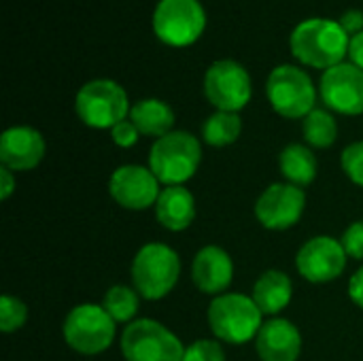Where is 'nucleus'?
Here are the masks:
<instances>
[{
    "instance_id": "nucleus-8",
    "label": "nucleus",
    "mask_w": 363,
    "mask_h": 361,
    "mask_svg": "<svg viewBox=\"0 0 363 361\" xmlns=\"http://www.w3.org/2000/svg\"><path fill=\"white\" fill-rule=\"evenodd\" d=\"M266 96L281 117L304 119L311 111H315L317 89L306 70L294 64H281L268 74Z\"/></svg>"
},
{
    "instance_id": "nucleus-12",
    "label": "nucleus",
    "mask_w": 363,
    "mask_h": 361,
    "mask_svg": "<svg viewBox=\"0 0 363 361\" xmlns=\"http://www.w3.org/2000/svg\"><path fill=\"white\" fill-rule=\"evenodd\" d=\"M347 251L334 236H315L304 243L296 255V268L308 283L321 285L336 281L347 268Z\"/></svg>"
},
{
    "instance_id": "nucleus-16",
    "label": "nucleus",
    "mask_w": 363,
    "mask_h": 361,
    "mask_svg": "<svg viewBox=\"0 0 363 361\" xmlns=\"http://www.w3.org/2000/svg\"><path fill=\"white\" fill-rule=\"evenodd\" d=\"M191 281L206 296H221L234 281V262L230 253L217 245L202 247L191 262Z\"/></svg>"
},
{
    "instance_id": "nucleus-26",
    "label": "nucleus",
    "mask_w": 363,
    "mask_h": 361,
    "mask_svg": "<svg viewBox=\"0 0 363 361\" xmlns=\"http://www.w3.org/2000/svg\"><path fill=\"white\" fill-rule=\"evenodd\" d=\"M340 166L351 183L363 187V140L351 143L340 155Z\"/></svg>"
},
{
    "instance_id": "nucleus-11",
    "label": "nucleus",
    "mask_w": 363,
    "mask_h": 361,
    "mask_svg": "<svg viewBox=\"0 0 363 361\" xmlns=\"http://www.w3.org/2000/svg\"><path fill=\"white\" fill-rule=\"evenodd\" d=\"M304 209L306 194L302 187L291 183H272L259 194L255 202V217L266 230L285 232L302 219Z\"/></svg>"
},
{
    "instance_id": "nucleus-5",
    "label": "nucleus",
    "mask_w": 363,
    "mask_h": 361,
    "mask_svg": "<svg viewBox=\"0 0 363 361\" xmlns=\"http://www.w3.org/2000/svg\"><path fill=\"white\" fill-rule=\"evenodd\" d=\"M117 334V323L104 311L102 304H79L74 306L62 326L64 343L79 355H100L113 343Z\"/></svg>"
},
{
    "instance_id": "nucleus-2",
    "label": "nucleus",
    "mask_w": 363,
    "mask_h": 361,
    "mask_svg": "<svg viewBox=\"0 0 363 361\" xmlns=\"http://www.w3.org/2000/svg\"><path fill=\"white\" fill-rule=\"evenodd\" d=\"M202 164L200 140L181 130L157 138L149 149V170L164 187L183 185L198 172Z\"/></svg>"
},
{
    "instance_id": "nucleus-21",
    "label": "nucleus",
    "mask_w": 363,
    "mask_h": 361,
    "mask_svg": "<svg viewBox=\"0 0 363 361\" xmlns=\"http://www.w3.org/2000/svg\"><path fill=\"white\" fill-rule=\"evenodd\" d=\"M279 168L285 179V183H291L296 187H306L317 179L319 164L311 147L302 143L287 145L279 155Z\"/></svg>"
},
{
    "instance_id": "nucleus-22",
    "label": "nucleus",
    "mask_w": 363,
    "mask_h": 361,
    "mask_svg": "<svg viewBox=\"0 0 363 361\" xmlns=\"http://www.w3.org/2000/svg\"><path fill=\"white\" fill-rule=\"evenodd\" d=\"M240 132L242 119L230 111H217L202 123V140L211 147H228L238 140Z\"/></svg>"
},
{
    "instance_id": "nucleus-30",
    "label": "nucleus",
    "mask_w": 363,
    "mask_h": 361,
    "mask_svg": "<svg viewBox=\"0 0 363 361\" xmlns=\"http://www.w3.org/2000/svg\"><path fill=\"white\" fill-rule=\"evenodd\" d=\"M338 23L345 28L347 34H351V36L359 34V32H363V11H359V9H349V11H345L342 17L338 19Z\"/></svg>"
},
{
    "instance_id": "nucleus-33",
    "label": "nucleus",
    "mask_w": 363,
    "mask_h": 361,
    "mask_svg": "<svg viewBox=\"0 0 363 361\" xmlns=\"http://www.w3.org/2000/svg\"><path fill=\"white\" fill-rule=\"evenodd\" d=\"M349 55L353 60L355 66H359L363 70V32L351 36V43H349Z\"/></svg>"
},
{
    "instance_id": "nucleus-19",
    "label": "nucleus",
    "mask_w": 363,
    "mask_h": 361,
    "mask_svg": "<svg viewBox=\"0 0 363 361\" xmlns=\"http://www.w3.org/2000/svg\"><path fill=\"white\" fill-rule=\"evenodd\" d=\"M294 296V283L283 270H266L253 285L251 298L264 317H277L285 311Z\"/></svg>"
},
{
    "instance_id": "nucleus-7",
    "label": "nucleus",
    "mask_w": 363,
    "mask_h": 361,
    "mask_svg": "<svg viewBox=\"0 0 363 361\" xmlns=\"http://www.w3.org/2000/svg\"><path fill=\"white\" fill-rule=\"evenodd\" d=\"M125 361H183L185 347L177 334L155 319H134L121 334Z\"/></svg>"
},
{
    "instance_id": "nucleus-4",
    "label": "nucleus",
    "mask_w": 363,
    "mask_h": 361,
    "mask_svg": "<svg viewBox=\"0 0 363 361\" xmlns=\"http://www.w3.org/2000/svg\"><path fill=\"white\" fill-rule=\"evenodd\" d=\"M208 326L215 334V340L228 345H247L257 338L264 315L245 294H221L213 298L208 306Z\"/></svg>"
},
{
    "instance_id": "nucleus-23",
    "label": "nucleus",
    "mask_w": 363,
    "mask_h": 361,
    "mask_svg": "<svg viewBox=\"0 0 363 361\" xmlns=\"http://www.w3.org/2000/svg\"><path fill=\"white\" fill-rule=\"evenodd\" d=\"M302 134H304V140L311 147L328 149L338 138V123H336V119H334V115L330 111L315 109V111H311L304 117V121H302Z\"/></svg>"
},
{
    "instance_id": "nucleus-28",
    "label": "nucleus",
    "mask_w": 363,
    "mask_h": 361,
    "mask_svg": "<svg viewBox=\"0 0 363 361\" xmlns=\"http://www.w3.org/2000/svg\"><path fill=\"white\" fill-rule=\"evenodd\" d=\"M340 243H342V247H345V251H347L349 257L363 260V219L362 221H353L345 230Z\"/></svg>"
},
{
    "instance_id": "nucleus-25",
    "label": "nucleus",
    "mask_w": 363,
    "mask_h": 361,
    "mask_svg": "<svg viewBox=\"0 0 363 361\" xmlns=\"http://www.w3.org/2000/svg\"><path fill=\"white\" fill-rule=\"evenodd\" d=\"M28 321V309L26 304L15 298L4 294L0 298V330L4 334H13L17 330H21Z\"/></svg>"
},
{
    "instance_id": "nucleus-31",
    "label": "nucleus",
    "mask_w": 363,
    "mask_h": 361,
    "mask_svg": "<svg viewBox=\"0 0 363 361\" xmlns=\"http://www.w3.org/2000/svg\"><path fill=\"white\" fill-rule=\"evenodd\" d=\"M349 298L355 306H359L363 311V266L349 281Z\"/></svg>"
},
{
    "instance_id": "nucleus-13",
    "label": "nucleus",
    "mask_w": 363,
    "mask_h": 361,
    "mask_svg": "<svg viewBox=\"0 0 363 361\" xmlns=\"http://www.w3.org/2000/svg\"><path fill=\"white\" fill-rule=\"evenodd\" d=\"M162 183L149 170V166L125 164L113 170L108 179V194L125 211H147L155 206Z\"/></svg>"
},
{
    "instance_id": "nucleus-15",
    "label": "nucleus",
    "mask_w": 363,
    "mask_h": 361,
    "mask_svg": "<svg viewBox=\"0 0 363 361\" xmlns=\"http://www.w3.org/2000/svg\"><path fill=\"white\" fill-rule=\"evenodd\" d=\"M47 145L38 130L30 126H13L0 136V164L13 172L36 168L45 157Z\"/></svg>"
},
{
    "instance_id": "nucleus-9",
    "label": "nucleus",
    "mask_w": 363,
    "mask_h": 361,
    "mask_svg": "<svg viewBox=\"0 0 363 361\" xmlns=\"http://www.w3.org/2000/svg\"><path fill=\"white\" fill-rule=\"evenodd\" d=\"M206 13L200 0H160L153 11V30L170 47H187L200 38Z\"/></svg>"
},
{
    "instance_id": "nucleus-20",
    "label": "nucleus",
    "mask_w": 363,
    "mask_h": 361,
    "mask_svg": "<svg viewBox=\"0 0 363 361\" xmlns=\"http://www.w3.org/2000/svg\"><path fill=\"white\" fill-rule=\"evenodd\" d=\"M130 121L143 136H153L157 140L172 132L174 111L160 98H145L130 109Z\"/></svg>"
},
{
    "instance_id": "nucleus-27",
    "label": "nucleus",
    "mask_w": 363,
    "mask_h": 361,
    "mask_svg": "<svg viewBox=\"0 0 363 361\" xmlns=\"http://www.w3.org/2000/svg\"><path fill=\"white\" fill-rule=\"evenodd\" d=\"M183 361H225V351L219 340L200 338L185 347Z\"/></svg>"
},
{
    "instance_id": "nucleus-32",
    "label": "nucleus",
    "mask_w": 363,
    "mask_h": 361,
    "mask_svg": "<svg viewBox=\"0 0 363 361\" xmlns=\"http://www.w3.org/2000/svg\"><path fill=\"white\" fill-rule=\"evenodd\" d=\"M17 187L15 172L9 168H0V200H9Z\"/></svg>"
},
{
    "instance_id": "nucleus-29",
    "label": "nucleus",
    "mask_w": 363,
    "mask_h": 361,
    "mask_svg": "<svg viewBox=\"0 0 363 361\" xmlns=\"http://www.w3.org/2000/svg\"><path fill=\"white\" fill-rule=\"evenodd\" d=\"M138 136H140V132L136 130V126H134L130 119H123V121H119L117 126L111 128V138H113V143H115L117 147H121V149L134 147L136 140H138Z\"/></svg>"
},
{
    "instance_id": "nucleus-3",
    "label": "nucleus",
    "mask_w": 363,
    "mask_h": 361,
    "mask_svg": "<svg viewBox=\"0 0 363 361\" xmlns=\"http://www.w3.org/2000/svg\"><path fill=\"white\" fill-rule=\"evenodd\" d=\"M132 287L140 298L155 302L166 298L179 283V253L164 243H147L138 249L130 266Z\"/></svg>"
},
{
    "instance_id": "nucleus-6",
    "label": "nucleus",
    "mask_w": 363,
    "mask_h": 361,
    "mask_svg": "<svg viewBox=\"0 0 363 361\" xmlns=\"http://www.w3.org/2000/svg\"><path fill=\"white\" fill-rule=\"evenodd\" d=\"M79 119L96 130H111L130 117V102L125 89L111 79H94L85 83L74 98Z\"/></svg>"
},
{
    "instance_id": "nucleus-17",
    "label": "nucleus",
    "mask_w": 363,
    "mask_h": 361,
    "mask_svg": "<svg viewBox=\"0 0 363 361\" xmlns=\"http://www.w3.org/2000/svg\"><path fill=\"white\" fill-rule=\"evenodd\" d=\"M255 351L262 361H298L302 353V334L289 319L272 317L264 321L255 338Z\"/></svg>"
},
{
    "instance_id": "nucleus-14",
    "label": "nucleus",
    "mask_w": 363,
    "mask_h": 361,
    "mask_svg": "<svg viewBox=\"0 0 363 361\" xmlns=\"http://www.w3.org/2000/svg\"><path fill=\"white\" fill-rule=\"evenodd\" d=\"M319 94L330 111H336L340 115H362L363 70L347 62L328 68L321 77Z\"/></svg>"
},
{
    "instance_id": "nucleus-18",
    "label": "nucleus",
    "mask_w": 363,
    "mask_h": 361,
    "mask_svg": "<svg viewBox=\"0 0 363 361\" xmlns=\"http://www.w3.org/2000/svg\"><path fill=\"white\" fill-rule=\"evenodd\" d=\"M155 217L164 230L183 232L196 219V198L185 185L164 187L155 202Z\"/></svg>"
},
{
    "instance_id": "nucleus-24",
    "label": "nucleus",
    "mask_w": 363,
    "mask_h": 361,
    "mask_svg": "<svg viewBox=\"0 0 363 361\" xmlns=\"http://www.w3.org/2000/svg\"><path fill=\"white\" fill-rule=\"evenodd\" d=\"M102 306L115 323H132L140 309V296L134 287L113 285L104 294Z\"/></svg>"
},
{
    "instance_id": "nucleus-10",
    "label": "nucleus",
    "mask_w": 363,
    "mask_h": 361,
    "mask_svg": "<svg viewBox=\"0 0 363 361\" xmlns=\"http://www.w3.org/2000/svg\"><path fill=\"white\" fill-rule=\"evenodd\" d=\"M204 94L217 111L238 113L251 100V77L236 60H217L204 74Z\"/></svg>"
},
{
    "instance_id": "nucleus-1",
    "label": "nucleus",
    "mask_w": 363,
    "mask_h": 361,
    "mask_svg": "<svg viewBox=\"0 0 363 361\" xmlns=\"http://www.w3.org/2000/svg\"><path fill=\"white\" fill-rule=\"evenodd\" d=\"M349 34L334 19L313 17L300 21L289 38L294 55L315 68H332L349 53Z\"/></svg>"
}]
</instances>
